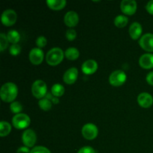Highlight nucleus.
Returning a JSON list of instances; mask_svg holds the SVG:
<instances>
[{
    "label": "nucleus",
    "mask_w": 153,
    "mask_h": 153,
    "mask_svg": "<svg viewBox=\"0 0 153 153\" xmlns=\"http://www.w3.org/2000/svg\"><path fill=\"white\" fill-rule=\"evenodd\" d=\"M31 153H51L47 148L44 146H36L31 150Z\"/></svg>",
    "instance_id": "c85d7f7f"
},
{
    "label": "nucleus",
    "mask_w": 153,
    "mask_h": 153,
    "mask_svg": "<svg viewBox=\"0 0 153 153\" xmlns=\"http://www.w3.org/2000/svg\"><path fill=\"white\" fill-rule=\"evenodd\" d=\"M31 91L34 97L42 99L46 97L47 94V86L43 81L37 80L33 83Z\"/></svg>",
    "instance_id": "7ed1b4c3"
},
{
    "label": "nucleus",
    "mask_w": 153,
    "mask_h": 153,
    "mask_svg": "<svg viewBox=\"0 0 153 153\" xmlns=\"http://www.w3.org/2000/svg\"><path fill=\"white\" fill-rule=\"evenodd\" d=\"M46 43H47V40H46V37H43V36H40V37H37V40H36V44H37V46H38L39 48L44 47L46 45Z\"/></svg>",
    "instance_id": "cd10ccee"
},
{
    "label": "nucleus",
    "mask_w": 153,
    "mask_h": 153,
    "mask_svg": "<svg viewBox=\"0 0 153 153\" xmlns=\"http://www.w3.org/2000/svg\"><path fill=\"white\" fill-rule=\"evenodd\" d=\"M52 94L55 97H61L64 94V88L60 84H55L52 87Z\"/></svg>",
    "instance_id": "5701e85b"
},
{
    "label": "nucleus",
    "mask_w": 153,
    "mask_h": 153,
    "mask_svg": "<svg viewBox=\"0 0 153 153\" xmlns=\"http://www.w3.org/2000/svg\"><path fill=\"white\" fill-rule=\"evenodd\" d=\"M78 77V70L72 67L67 70L64 74V82L67 85H72L76 81Z\"/></svg>",
    "instance_id": "2eb2a0df"
},
{
    "label": "nucleus",
    "mask_w": 153,
    "mask_h": 153,
    "mask_svg": "<svg viewBox=\"0 0 153 153\" xmlns=\"http://www.w3.org/2000/svg\"><path fill=\"white\" fill-rule=\"evenodd\" d=\"M7 37L10 43H13V44H16V43H18L20 39V35L16 30H10L7 33Z\"/></svg>",
    "instance_id": "aec40b11"
},
{
    "label": "nucleus",
    "mask_w": 153,
    "mask_h": 153,
    "mask_svg": "<svg viewBox=\"0 0 153 153\" xmlns=\"http://www.w3.org/2000/svg\"><path fill=\"white\" fill-rule=\"evenodd\" d=\"M66 37L68 40H73L76 37V31L74 29H68L66 32Z\"/></svg>",
    "instance_id": "c756f323"
},
{
    "label": "nucleus",
    "mask_w": 153,
    "mask_h": 153,
    "mask_svg": "<svg viewBox=\"0 0 153 153\" xmlns=\"http://www.w3.org/2000/svg\"><path fill=\"white\" fill-rule=\"evenodd\" d=\"M22 142L27 147H32L36 143L37 136L32 129H28L22 134Z\"/></svg>",
    "instance_id": "9d476101"
},
{
    "label": "nucleus",
    "mask_w": 153,
    "mask_h": 153,
    "mask_svg": "<svg viewBox=\"0 0 153 153\" xmlns=\"http://www.w3.org/2000/svg\"><path fill=\"white\" fill-rule=\"evenodd\" d=\"M39 106L43 111H49L52 108V102L47 98H43L39 101Z\"/></svg>",
    "instance_id": "b1692460"
},
{
    "label": "nucleus",
    "mask_w": 153,
    "mask_h": 153,
    "mask_svg": "<svg viewBox=\"0 0 153 153\" xmlns=\"http://www.w3.org/2000/svg\"><path fill=\"white\" fill-rule=\"evenodd\" d=\"M10 111H11L13 113L18 114H19V112L22 111V106L19 102H13L10 104Z\"/></svg>",
    "instance_id": "a878e982"
},
{
    "label": "nucleus",
    "mask_w": 153,
    "mask_h": 153,
    "mask_svg": "<svg viewBox=\"0 0 153 153\" xmlns=\"http://www.w3.org/2000/svg\"><path fill=\"white\" fill-rule=\"evenodd\" d=\"M98 68V64L94 60H88L83 63L82 66V70L85 74L91 75L95 73Z\"/></svg>",
    "instance_id": "ddd939ff"
},
{
    "label": "nucleus",
    "mask_w": 153,
    "mask_h": 153,
    "mask_svg": "<svg viewBox=\"0 0 153 153\" xmlns=\"http://www.w3.org/2000/svg\"><path fill=\"white\" fill-rule=\"evenodd\" d=\"M146 9L150 14L153 15V0H151L146 4Z\"/></svg>",
    "instance_id": "2f4dec72"
},
{
    "label": "nucleus",
    "mask_w": 153,
    "mask_h": 153,
    "mask_svg": "<svg viewBox=\"0 0 153 153\" xmlns=\"http://www.w3.org/2000/svg\"><path fill=\"white\" fill-rule=\"evenodd\" d=\"M139 44L144 50L153 52V34L147 33L143 34L139 40Z\"/></svg>",
    "instance_id": "6e6552de"
},
{
    "label": "nucleus",
    "mask_w": 153,
    "mask_h": 153,
    "mask_svg": "<svg viewBox=\"0 0 153 153\" xmlns=\"http://www.w3.org/2000/svg\"><path fill=\"white\" fill-rule=\"evenodd\" d=\"M8 43L9 41L7 40V36L4 34H3V33H1L0 34V50L1 52L7 47Z\"/></svg>",
    "instance_id": "393cba45"
},
{
    "label": "nucleus",
    "mask_w": 153,
    "mask_h": 153,
    "mask_svg": "<svg viewBox=\"0 0 153 153\" xmlns=\"http://www.w3.org/2000/svg\"><path fill=\"white\" fill-rule=\"evenodd\" d=\"M64 52L58 47L51 49L47 52L46 56V62L51 66H56L59 64L64 59Z\"/></svg>",
    "instance_id": "f03ea898"
},
{
    "label": "nucleus",
    "mask_w": 153,
    "mask_h": 153,
    "mask_svg": "<svg viewBox=\"0 0 153 153\" xmlns=\"http://www.w3.org/2000/svg\"><path fill=\"white\" fill-rule=\"evenodd\" d=\"M18 89L16 85L12 82L4 84L1 88L0 96L1 100L5 102H10L16 99L17 96Z\"/></svg>",
    "instance_id": "f257e3e1"
},
{
    "label": "nucleus",
    "mask_w": 153,
    "mask_h": 153,
    "mask_svg": "<svg viewBox=\"0 0 153 153\" xmlns=\"http://www.w3.org/2000/svg\"><path fill=\"white\" fill-rule=\"evenodd\" d=\"M17 19V15L16 12L11 9L4 10L1 14V22L6 26L13 25L16 22Z\"/></svg>",
    "instance_id": "0eeeda50"
},
{
    "label": "nucleus",
    "mask_w": 153,
    "mask_h": 153,
    "mask_svg": "<svg viewBox=\"0 0 153 153\" xmlns=\"http://www.w3.org/2000/svg\"><path fill=\"white\" fill-rule=\"evenodd\" d=\"M146 82L150 85H153V71L150 72L146 76Z\"/></svg>",
    "instance_id": "473e14b6"
},
{
    "label": "nucleus",
    "mask_w": 153,
    "mask_h": 153,
    "mask_svg": "<svg viewBox=\"0 0 153 153\" xmlns=\"http://www.w3.org/2000/svg\"><path fill=\"white\" fill-rule=\"evenodd\" d=\"M46 4L50 8L58 10L64 8L67 4V1L65 0H47Z\"/></svg>",
    "instance_id": "a211bd4d"
},
{
    "label": "nucleus",
    "mask_w": 153,
    "mask_h": 153,
    "mask_svg": "<svg viewBox=\"0 0 153 153\" xmlns=\"http://www.w3.org/2000/svg\"><path fill=\"white\" fill-rule=\"evenodd\" d=\"M9 52H10V55H18L21 52L20 46L18 44H13L12 46H10V49H9Z\"/></svg>",
    "instance_id": "bb28decb"
},
{
    "label": "nucleus",
    "mask_w": 153,
    "mask_h": 153,
    "mask_svg": "<svg viewBox=\"0 0 153 153\" xmlns=\"http://www.w3.org/2000/svg\"><path fill=\"white\" fill-rule=\"evenodd\" d=\"M17 153H31V151L28 149L27 146H22V147L19 148L17 150Z\"/></svg>",
    "instance_id": "72a5a7b5"
},
{
    "label": "nucleus",
    "mask_w": 153,
    "mask_h": 153,
    "mask_svg": "<svg viewBox=\"0 0 153 153\" xmlns=\"http://www.w3.org/2000/svg\"><path fill=\"white\" fill-rule=\"evenodd\" d=\"M126 80V75L123 70H116L109 77L110 84L113 86H120Z\"/></svg>",
    "instance_id": "39448f33"
},
{
    "label": "nucleus",
    "mask_w": 153,
    "mask_h": 153,
    "mask_svg": "<svg viewBox=\"0 0 153 153\" xmlns=\"http://www.w3.org/2000/svg\"><path fill=\"white\" fill-rule=\"evenodd\" d=\"M78 153H96V152L91 146H84L79 149Z\"/></svg>",
    "instance_id": "7c9ffc66"
},
{
    "label": "nucleus",
    "mask_w": 153,
    "mask_h": 153,
    "mask_svg": "<svg viewBox=\"0 0 153 153\" xmlns=\"http://www.w3.org/2000/svg\"><path fill=\"white\" fill-rule=\"evenodd\" d=\"M29 60L33 64L38 65L43 60V52L40 48H34L29 52Z\"/></svg>",
    "instance_id": "9b49d317"
},
{
    "label": "nucleus",
    "mask_w": 153,
    "mask_h": 153,
    "mask_svg": "<svg viewBox=\"0 0 153 153\" xmlns=\"http://www.w3.org/2000/svg\"><path fill=\"white\" fill-rule=\"evenodd\" d=\"M31 120L28 115L25 114H16L12 119L13 126L18 129H23L29 126Z\"/></svg>",
    "instance_id": "20e7f679"
},
{
    "label": "nucleus",
    "mask_w": 153,
    "mask_h": 153,
    "mask_svg": "<svg viewBox=\"0 0 153 153\" xmlns=\"http://www.w3.org/2000/svg\"><path fill=\"white\" fill-rule=\"evenodd\" d=\"M79 15L73 10L68 11L64 16V23L69 27L76 26L79 22Z\"/></svg>",
    "instance_id": "f8f14e48"
},
{
    "label": "nucleus",
    "mask_w": 153,
    "mask_h": 153,
    "mask_svg": "<svg viewBox=\"0 0 153 153\" xmlns=\"http://www.w3.org/2000/svg\"><path fill=\"white\" fill-rule=\"evenodd\" d=\"M137 102L141 107L147 108L152 105L153 98L148 93H141L137 97Z\"/></svg>",
    "instance_id": "4468645a"
},
{
    "label": "nucleus",
    "mask_w": 153,
    "mask_h": 153,
    "mask_svg": "<svg viewBox=\"0 0 153 153\" xmlns=\"http://www.w3.org/2000/svg\"><path fill=\"white\" fill-rule=\"evenodd\" d=\"M122 11L127 15H132L137 10V2L134 0H123L120 4Z\"/></svg>",
    "instance_id": "1a4fd4ad"
},
{
    "label": "nucleus",
    "mask_w": 153,
    "mask_h": 153,
    "mask_svg": "<svg viewBox=\"0 0 153 153\" xmlns=\"http://www.w3.org/2000/svg\"><path fill=\"white\" fill-rule=\"evenodd\" d=\"M139 64L142 68H153V54H143L139 59Z\"/></svg>",
    "instance_id": "dca6fc26"
},
{
    "label": "nucleus",
    "mask_w": 153,
    "mask_h": 153,
    "mask_svg": "<svg viewBox=\"0 0 153 153\" xmlns=\"http://www.w3.org/2000/svg\"><path fill=\"white\" fill-rule=\"evenodd\" d=\"M128 19L124 15H119L114 19V24L118 28H123L128 24Z\"/></svg>",
    "instance_id": "412c9836"
},
{
    "label": "nucleus",
    "mask_w": 153,
    "mask_h": 153,
    "mask_svg": "<svg viewBox=\"0 0 153 153\" xmlns=\"http://www.w3.org/2000/svg\"><path fill=\"white\" fill-rule=\"evenodd\" d=\"M82 133L84 137L87 140H94L98 134V128L93 123L85 124L82 127Z\"/></svg>",
    "instance_id": "423d86ee"
},
{
    "label": "nucleus",
    "mask_w": 153,
    "mask_h": 153,
    "mask_svg": "<svg viewBox=\"0 0 153 153\" xmlns=\"http://www.w3.org/2000/svg\"><path fill=\"white\" fill-rule=\"evenodd\" d=\"M11 130V126L5 121H1L0 123V136L4 137L10 133Z\"/></svg>",
    "instance_id": "4be33fe9"
},
{
    "label": "nucleus",
    "mask_w": 153,
    "mask_h": 153,
    "mask_svg": "<svg viewBox=\"0 0 153 153\" xmlns=\"http://www.w3.org/2000/svg\"><path fill=\"white\" fill-rule=\"evenodd\" d=\"M142 34V26L139 22H134L130 25L129 34L133 40H137Z\"/></svg>",
    "instance_id": "f3484780"
},
{
    "label": "nucleus",
    "mask_w": 153,
    "mask_h": 153,
    "mask_svg": "<svg viewBox=\"0 0 153 153\" xmlns=\"http://www.w3.org/2000/svg\"><path fill=\"white\" fill-rule=\"evenodd\" d=\"M65 55L66 58L69 60L71 61H74V60L77 59L79 56V52L76 48L75 47H70L65 51Z\"/></svg>",
    "instance_id": "6ab92c4d"
}]
</instances>
